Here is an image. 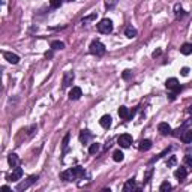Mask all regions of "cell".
<instances>
[{
	"mask_svg": "<svg viewBox=\"0 0 192 192\" xmlns=\"http://www.w3.org/2000/svg\"><path fill=\"white\" fill-rule=\"evenodd\" d=\"M98 30H99L101 33H104V35L111 33V32H113V21L108 20V18L101 20L99 23H98Z\"/></svg>",
	"mask_w": 192,
	"mask_h": 192,
	"instance_id": "6da1fadb",
	"label": "cell"
},
{
	"mask_svg": "<svg viewBox=\"0 0 192 192\" xmlns=\"http://www.w3.org/2000/svg\"><path fill=\"white\" fill-rule=\"evenodd\" d=\"M90 53H92L93 56L101 57V56L105 54V45L99 41H93L92 44H90Z\"/></svg>",
	"mask_w": 192,
	"mask_h": 192,
	"instance_id": "7a4b0ae2",
	"label": "cell"
},
{
	"mask_svg": "<svg viewBox=\"0 0 192 192\" xmlns=\"http://www.w3.org/2000/svg\"><path fill=\"white\" fill-rule=\"evenodd\" d=\"M165 86H167L168 90H173L174 95H177V93L182 90V87H180V84L177 81V78H168L167 81H165Z\"/></svg>",
	"mask_w": 192,
	"mask_h": 192,
	"instance_id": "3957f363",
	"label": "cell"
},
{
	"mask_svg": "<svg viewBox=\"0 0 192 192\" xmlns=\"http://www.w3.org/2000/svg\"><path fill=\"white\" fill-rule=\"evenodd\" d=\"M117 143L120 144V147H129L132 144V137L129 134H123L117 138Z\"/></svg>",
	"mask_w": 192,
	"mask_h": 192,
	"instance_id": "277c9868",
	"label": "cell"
},
{
	"mask_svg": "<svg viewBox=\"0 0 192 192\" xmlns=\"http://www.w3.org/2000/svg\"><path fill=\"white\" fill-rule=\"evenodd\" d=\"M36 180H38V176H30V177H29V179H27L26 182H23V183L18 185V186H17V191H23V189H27V188H29L30 185H33Z\"/></svg>",
	"mask_w": 192,
	"mask_h": 192,
	"instance_id": "5b68a950",
	"label": "cell"
},
{
	"mask_svg": "<svg viewBox=\"0 0 192 192\" xmlns=\"http://www.w3.org/2000/svg\"><path fill=\"white\" fill-rule=\"evenodd\" d=\"M23 177V170L20 167H14V170H12V173H11V176H9V180L11 182H17V180H20Z\"/></svg>",
	"mask_w": 192,
	"mask_h": 192,
	"instance_id": "8992f818",
	"label": "cell"
},
{
	"mask_svg": "<svg viewBox=\"0 0 192 192\" xmlns=\"http://www.w3.org/2000/svg\"><path fill=\"white\" fill-rule=\"evenodd\" d=\"M74 72H65L63 75V87H71L74 83Z\"/></svg>",
	"mask_w": 192,
	"mask_h": 192,
	"instance_id": "52a82bcc",
	"label": "cell"
},
{
	"mask_svg": "<svg viewBox=\"0 0 192 192\" xmlns=\"http://www.w3.org/2000/svg\"><path fill=\"white\" fill-rule=\"evenodd\" d=\"M158 131L161 135H168L171 132V126L168 125V123H165V122H161L158 125Z\"/></svg>",
	"mask_w": 192,
	"mask_h": 192,
	"instance_id": "ba28073f",
	"label": "cell"
},
{
	"mask_svg": "<svg viewBox=\"0 0 192 192\" xmlns=\"http://www.w3.org/2000/svg\"><path fill=\"white\" fill-rule=\"evenodd\" d=\"M81 89L80 87H72L71 89V92H69V99L71 101H77V99H80L81 98Z\"/></svg>",
	"mask_w": 192,
	"mask_h": 192,
	"instance_id": "9c48e42d",
	"label": "cell"
},
{
	"mask_svg": "<svg viewBox=\"0 0 192 192\" xmlns=\"http://www.w3.org/2000/svg\"><path fill=\"white\" fill-rule=\"evenodd\" d=\"M3 56H5V59L8 60L9 63H12V65H17L18 62H20V57H18L17 54H14V53H3Z\"/></svg>",
	"mask_w": 192,
	"mask_h": 192,
	"instance_id": "30bf717a",
	"label": "cell"
},
{
	"mask_svg": "<svg viewBox=\"0 0 192 192\" xmlns=\"http://www.w3.org/2000/svg\"><path fill=\"white\" fill-rule=\"evenodd\" d=\"M60 177H62V180H65V182H72V180H75V176L72 173V170L63 171V173L60 174Z\"/></svg>",
	"mask_w": 192,
	"mask_h": 192,
	"instance_id": "8fae6325",
	"label": "cell"
},
{
	"mask_svg": "<svg viewBox=\"0 0 192 192\" xmlns=\"http://www.w3.org/2000/svg\"><path fill=\"white\" fill-rule=\"evenodd\" d=\"M119 116H120V119H123V120H128V119H131V111L122 105L119 108Z\"/></svg>",
	"mask_w": 192,
	"mask_h": 192,
	"instance_id": "7c38bea8",
	"label": "cell"
},
{
	"mask_svg": "<svg viewBox=\"0 0 192 192\" xmlns=\"http://www.w3.org/2000/svg\"><path fill=\"white\" fill-rule=\"evenodd\" d=\"M99 123L102 128H105V129H108L110 126H111V116H108V114H105V116L101 117Z\"/></svg>",
	"mask_w": 192,
	"mask_h": 192,
	"instance_id": "4fadbf2b",
	"label": "cell"
},
{
	"mask_svg": "<svg viewBox=\"0 0 192 192\" xmlns=\"http://www.w3.org/2000/svg\"><path fill=\"white\" fill-rule=\"evenodd\" d=\"M174 176H176V179H179L180 182L182 180H185L186 179V176H188V171H186V168H179V170H176V173H174Z\"/></svg>",
	"mask_w": 192,
	"mask_h": 192,
	"instance_id": "5bb4252c",
	"label": "cell"
},
{
	"mask_svg": "<svg viewBox=\"0 0 192 192\" xmlns=\"http://www.w3.org/2000/svg\"><path fill=\"white\" fill-rule=\"evenodd\" d=\"M90 138H92V134L89 131H81L80 132V141L83 143V144H87V143L90 141Z\"/></svg>",
	"mask_w": 192,
	"mask_h": 192,
	"instance_id": "9a60e30c",
	"label": "cell"
},
{
	"mask_svg": "<svg viewBox=\"0 0 192 192\" xmlns=\"http://www.w3.org/2000/svg\"><path fill=\"white\" fill-rule=\"evenodd\" d=\"M135 189V180L134 179H129L125 185H123V192H132Z\"/></svg>",
	"mask_w": 192,
	"mask_h": 192,
	"instance_id": "2e32d148",
	"label": "cell"
},
{
	"mask_svg": "<svg viewBox=\"0 0 192 192\" xmlns=\"http://www.w3.org/2000/svg\"><path fill=\"white\" fill-rule=\"evenodd\" d=\"M182 141H183L185 144L192 143V129H188V131H185L183 134H182Z\"/></svg>",
	"mask_w": 192,
	"mask_h": 192,
	"instance_id": "e0dca14e",
	"label": "cell"
},
{
	"mask_svg": "<svg viewBox=\"0 0 192 192\" xmlns=\"http://www.w3.org/2000/svg\"><path fill=\"white\" fill-rule=\"evenodd\" d=\"M150 147H152L150 140H141V141H140V146H138V149H140L141 152H147Z\"/></svg>",
	"mask_w": 192,
	"mask_h": 192,
	"instance_id": "ac0fdd59",
	"label": "cell"
},
{
	"mask_svg": "<svg viewBox=\"0 0 192 192\" xmlns=\"http://www.w3.org/2000/svg\"><path fill=\"white\" fill-rule=\"evenodd\" d=\"M8 162H9V165H11V167H17L18 162H20V158H18L15 153H11V155L8 156Z\"/></svg>",
	"mask_w": 192,
	"mask_h": 192,
	"instance_id": "d6986e66",
	"label": "cell"
},
{
	"mask_svg": "<svg viewBox=\"0 0 192 192\" xmlns=\"http://www.w3.org/2000/svg\"><path fill=\"white\" fill-rule=\"evenodd\" d=\"M71 170H72V173L75 176V179H81V177L86 174V171H84L83 167H74V168H71Z\"/></svg>",
	"mask_w": 192,
	"mask_h": 192,
	"instance_id": "ffe728a7",
	"label": "cell"
},
{
	"mask_svg": "<svg viewBox=\"0 0 192 192\" xmlns=\"http://www.w3.org/2000/svg\"><path fill=\"white\" fill-rule=\"evenodd\" d=\"M125 35L129 38V39H132V38L137 36V29H134L132 26H128V27L125 29Z\"/></svg>",
	"mask_w": 192,
	"mask_h": 192,
	"instance_id": "44dd1931",
	"label": "cell"
},
{
	"mask_svg": "<svg viewBox=\"0 0 192 192\" xmlns=\"http://www.w3.org/2000/svg\"><path fill=\"white\" fill-rule=\"evenodd\" d=\"M180 53H182L183 56H189V54H192V44H183L182 48H180Z\"/></svg>",
	"mask_w": 192,
	"mask_h": 192,
	"instance_id": "7402d4cb",
	"label": "cell"
},
{
	"mask_svg": "<svg viewBox=\"0 0 192 192\" xmlns=\"http://www.w3.org/2000/svg\"><path fill=\"white\" fill-rule=\"evenodd\" d=\"M123 158H125V155H123V152L122 150H116L114 153H113V159H114L116 162H122Z\"/></svg>",
	"mask_w": 192,
	"mask_h": 192,
	"instance_id": "603a6c76",
	"label": "cell"
},
{
	"mask_svg": "<svg viewBox=\"0 0 192 192\" xmlns=\"http://www.w3.org/2000/svg\"><path fill=\"white\" fill-rule=\"evenodd\" d=\"M51 48L53 50H63L65 48V44L62 41H53L51 42Z\"/></svg>",
	"mask_w": 192,
	"mask_h": 192,
	"instance_id": "cb8c5ba5",
	"label": "cell"
},
{
	"mask_svg": "<svg viewBox=\"0 0 192 192\" xmlns=\"http://www.w3.org/2000/svg\"><path fill=\"white\" fill-rule=\"evenodd\" d=\"M174 11H176V18H182L185 15L183 9H182V6H180V5H176V6H174Z\"/></svg>",
	"mask_w": 192,
	"mask_h": 192,
	"instance_id": "d4e9b609",
	"label": "cell"
},
{
	"mask_svg": "<svg viewBox=\"0 0 192 192\" xmlns=\"http://www.w3.org/2000/svg\"><path fill=\"white\" fill-rule=\"evenodd\" d=\"M98 152H99V144H98V143L90 144V147H89V153H90V155H96Z\"/></svg>",
	"mask_w": 192,
	"mask_h": 192,
	"instance_id": "484cf974",
	"label": "cell"
},
{
	"mask_svg": "<svg viewBox=\"0 0 192 192\" xmlns=\"http://www.w3.org/2000/svg\"><path fill=\"white\" fill-rule=\"evenodd\" d=\"M69 138H71V135L66 134L63 137V141H62V147H63V150H66L68 149V144H69Z\"/></svg>",
	"mask_w": 192,
	"mask_h": 192,
	"instance_id": "4316f807",
	"label": "cell"
},
{
	"mask_svg": "<svg viewBox=\"0 0 192 192\" xmlns=\"http://www.w3.org/2000/svg\"><path fill=\"white\" fill-rule=\"evenodd\" d=\"M50 6L53 9H57L62 6V0H50Z\"/></svg>",
	"mask_w": 192,
	"mask_h": 192,
	"instance_id": "83f0119b",
	"label": "cell"
},
{
	"mask_svg": "<svg viewBox=\"0 0 192 192\" xmlns=\"http://www.w3.org/2000/svg\"><path fill=\"white\" fill-rule=\"evenodd\" d=\"M170 189H171V185L168 183V182H164V183L161 185V188H159L161 192H167V191H170Z\"/></svg>",
	"mask_w": 192,
	"mask_h": 192,
	"instance_id": "f1b7e54d",
	"label": "cell"
},
{
	"mask_svg": "<svg viewBox=\"0 0 192 192\" xmlns=\"http://www.w3.org/2000/svg\"><path fill=\"white\" fill-rule=\"evenodd\" d=\"M117 2H119V0H105V6L108 9H113L117 5Z\"/></svg>",
	"mask_w": 192,
	"mask_h": 192,
	"instance_id": "f546056e",
	"label": "cell"
},
{
	"mask_svg": "<svg viewBox=\"0 0 192 192\" xmlns=\"http://www.w3.org/2000/svg\"><path fill=\"white\" fill-rule=\"evenodd\" d=\"M176 164H177V158H176V156H171V158H170V161L167 162L168 167H174Z\"/></svg>",
	"mask_w": 192,
	"mask_h": 192,
	"instance_id": "4dcf8cb0",
	"label": "cell"
},
{
	"mask_svg": "<svg viewBox=\"0 0 192 192\" xmlns=\"http://www.w3.org/2000/svg\"><path fill=\"white\" fill-rule=\"evenodd\" d=\"M185 164L192 167V155H186V156H185Z\"/></svg>",
	"mask_w": 192,
	"mask_h": 192,
	"instance_id": "1f68e13d",
	"label": "cell"
},
{
	"mask_svg": "<svg viewBox=\"0 0 192 192\" xmlns=\"http://www.w3.org/2000/svg\"><path fill=\"white\" fill-rule=\"evenodd\" d=\"M93 18H96V14H92V15H89V17L83 18V23H84V24H86V23H89V21H92Z\"/></svg>",
	"mask_w": 192,
	"mask_h": 192,
	"instance_id": "d6a6232c",
	"label": "cell"
},
{
	"mask_svg": "<svg viewBox=\"0 0 192 192\" xmlns=\"http://www.w3.org/2000/svg\"><path fill=\"white\" fill-rule=\"evenodd\" d=\"M150 176H152V170H149V171L146 173V176H144V183H147V182H149V179H150Z\"/></svg>",
	"mask_w": 192,
	"mask_h": 192,
	"instance_id": "836d02e7",
	"label": "cell"
},
{
	"mask_svg": "<svg viewBox=\"0 0 192 192\" xmlns=\"http://www.w3.org/2000/svg\"><path fill=\"white\" fill-rule=\"evenodd\" d=\"M180 74L183 77H186L188 74H189V68H182V71H180Z\"/></svg>",
	"mask_w": 192,
	"mask_h": 192,
	"instance_id": "e575fe53",
	"label": "cell"
},
{
	"mask_svg": "<svg viewBox=\"0 0 192 192\" xmlns=\"http://www.w3.org/2000/svg\"><path fill=\"white\" fill-rule=\"evenodd\" d=\"M161 54H162V50H161V48H159V50L153 51V54H152V56H153V57L156 59V57H159V56H161Z\"/></svg>",
	"mask_w": 192,
	"mask_h": 192,
	"instance_id": "d590c367",
	"label": "cell"
},
{
	"mask_svg": "<svg viewBox=\"0 0 192 192\" xmlns=\"http://www.w3.org/2000/svg\"><path fill=\"white\" fill-rule=\"evenodd\" d=\"M123 78H125V80H129V78H131V71H125V72H123Z\"/></svg>",
	"mask_w": 192,
	"mask_h": 192,
	"instance_id": "8d00e7d4",
	"label": "cell"
},
{
	"mask_svg": "<svg viewBox=\"0 0 192 192\" xmlns=\"http://www.w3.org/2000/svg\"><path fill=\"white\" fill-rule=\"evenodd\" d=\"M45 57H47V59H53V51H47V53H45Z\"/></svg>",
	"mask_w": 192,
	"mask_h": 192,
	"instance_id": "74e56055",
	"label": "cell"
},
{
	"mask_svg": "<svg viewBox=\"0 0 192 192\" xmlns=\"http://www.w3.org/2000/svg\"><path fill=\"white\" fill-rule=\"evenodd\" d=\"M0 189H2V191H11V189H9V186H2Z\"/></svg>",
	"mask_w": 192,
	"mask_h": 192,
	"instance_id": "f35d334b",
	"label": "cell"
},
{
	"mask_svg": "<svg viewBox=\"0 0 192 192\" xmlns=\"http://www.w3.org/2000/svg\"><path fill=\"white\" fill-rule=\"evenodd\" d=\"M189 113H191V114H192V107H189Z\"/></svg>",
	"mask_w": 192,
	"mask_h": 192,
	"instance_id": "ab89813d",
	"label": "cell"
},
{
	"mask_svg": "<svg viewBox=\"0 0 192 192\" xmlns=\"http://www.w3.org/2000/svg\"><path fill=\"white\" fill-rule=\"evenodd\" d=\"M68 2H74V0H68Z\"/></svg>",
	"mask_w": 192,
	"mask_h": 192,
	"instance_id": "60d3db41",
	"label": "cell"
}]
</instances>
